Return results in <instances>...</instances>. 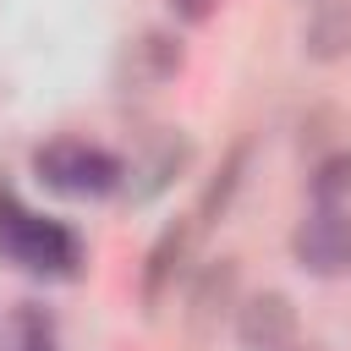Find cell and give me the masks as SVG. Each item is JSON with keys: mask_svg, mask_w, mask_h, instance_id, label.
<instances>
[{"mask_svg": "<svg viewBox=\"0 0 351 351\" xmlns=\"http://www.w3.org/2000/svg\"><path fill=\"white\" fill-rule=\"evenodd\" d=\"M0 252L33 274H77V263H82L77 230H66L60 219L27 214L11 186H0Z\"/></svg>", "mask_w": 351, "mask_h": 351, "instance_id": "1", "label": "cell"}, {"mask_svg": "<svg viewBox=\"0 0 351 351\" xmlns=\"http://www.w3.org/2000/svg\"><path fill=\"white\" fill-rule=\"evenodd\" d=\"M33 170H38L44 186H55V192H66V197H104V192L126 186V165H121L115 154L82 143V137H55V143H44V148L33 154Z\"/></svg>", "mask_w": 351, "mask_h": 351, "instance_id": "2", "label": "cell"}, {"mask_svg": "<svg viewBox=\"0 0 351 351\" xmlns=\"http://www.w3.org/2000/svg\"><path fill=\"white\" fill-rule=\"evenodd\" d=\"M291 258L302 274H318V280H335L351 269V214L346 208H313L307 219H296L291 230Z\"/></svg>", "mask_w": 351, "mask_h": 351, "instance_id": "3", "label": "cell"}, {"mask_svg": "<svg viewBox=\"0 0 351 351\" xmlns=\"http://www.w3.org/2000/svg\"><path fill=\"white\" fill-rule=\"evenodd\" d=\"M181 66H186L181 38H176L170 27H143L137 38H126V49H121V60H115V82H121L126 93H154V88L176 82Z\"/></svg>", "mask_w": 351, "mask_h": 351, "instance_id": "4", "label": "cell"}, {"mask_svg": "<svg viewBox=\"0 0 351 351\" xmlns=\"http://www.w3.org/2000/svg\"><path fill=\"white\" fill-rule=\"evenodd\" d=\"M236 296H241V258H230V252L208 258L186 285V329H192V340H208L241 307Z\"/></svg>", "mask_w": 351, "mask_h": 351, "instance_id": "5", "label": "cell"}, {"mask_svg": "<svg viewBox=\"0 0 351 351\" xmlns=\"http://www.w3.org/2000/svg\"><path fill=\"white\" fill-rule=\"evenodd\" d=\"M192 236H197L192 219H176V225H165V230L154 236V247H148V258H143V280H137L148 318L176 296V280L186 274V258H192Z\"/></svg>", "mask_w": 351, "mask_h": 351, "instance_id": "6", "label": "cell"}, {"mask_svg": "<svg viewBox=\"0 0 351 351\" xmlns=\"http://www.w3.org/2000/svg\"><path fill=\"white\" fill-rule=\"evenodd\" d=\"M236 340L241 351H291L296 340V302L285 291H258L236 307Z\"/></svg>", "mask_w": 351, "mask_h": 351, "instance_id": "7", "label": "cell"}, {"mask_svg": "<svg viewBox=\"0 0 351 351\" xmlns=\"http://www.w3.org/2000/svg\"><path fill=\"white\" fill-rule=\"evenodd\" d=\"M186 165H192V137H186V132H154L148 148H143V159L126 170V192H132V203L159 197Z\"/></svg>", "mask_w": 351, "mask_h": 351, "instance_id": "8", "label": "cell"}, {"mask_svg": "<svg viewBox=\"0 0 351 351\" xmlns=\"http://www.w3.org/2000/svg\"><path fill=\"white\" fill-rule=\"evenodd\" d=\"M302 49L318 66L351 60V0H313L307 27H302Z\"/></svg>", "mask_w": 351, "mask_h": 351, "instance_id": "9", "label": "cell"}, {"mask_svg": "<svg viewBox=\"0 0 351 351\" xmlns=\"http://www.w3.org/2000/svg\"><path fill=\"white\" fill-rule=\"evenodd\" d=\"M247 165H252V143H236L225 154V165L214 170V181L203 186V197H197V225H214V219L230 214V203H236V192L247 181Z\"/></svg>", "mask_w": 351, "mask_h": 351, "instance_id": "10", "label": "cell"}, {"mask_svg": "<svg viewBox=\"0 0 351 351\" xmlns=\"http://www.w3.org/2000/svg\"><path fill=\"white\" fill-rule=\"evenodd\" d=\"M307 192H313V203H324V208H346V203H351V148H329V154L313 165Z\"/></svg>", "mask_w": 351, "mask_h": 351, "instance_id": "11", "label": "cell"}, {"mask_svg": "<svg viewBox=\"0 0 351 351\" xmlns=\"http://www.w3.org/2000/svg\"><path fill=\"white\" fill-rule=\"evenodd\" d=\"M340 132H346V115H340L335 104H318V110L302 115V148H313L318 159H324L329 148H346V143H335Z\"/></svg>", "mask_w": 351, "mask_h": 351, "instance_id": "12", "label": "cell"}, {"mask_svg": "<svg viewBox=\"0 0 351 351\" xmlns=\"http://www.w3.org/2000/svg\"><path fill=\"white\" fill-rule=\"evenodd\" d=\"M16 329H22V351H55V329H49V318H38L33 307L16 313Z\"/></svg>", "mask_w": 351, "mask_h": 351, "instance_id": "13", "label": "cell"}, {"mask_svg": "<svg viewBox=\"0 0 351 351\" xmlns=\"http://www.w3.org/2000/svg\"><path fill=\"white\" fill-rule=\"evenodd\" d=\"M170 11H176V22H208L219 11V0H170Z\"/></svg>", "mask_w": 351, "mask_h": 351, "instance_id": "14", "label": "cell"}, {"mask_svg": "<svg viewBox=\"0 0 351 351\" xmlns=\"http://www.w3.org/2000/svg\"><path fill=\"white\" fill-rule=\"evenodd\" d=\"M302 351H318V346H302Z\"/></svg>", "mask_w": 351, "mask_h": 351, "instance_id": "15", "label": "cell"}]
</instances>
